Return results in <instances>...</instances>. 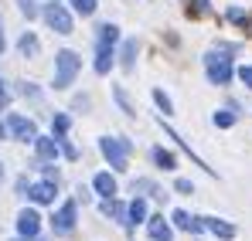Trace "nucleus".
<instances>
[{
    "instance_id": "nucleus-1",
    "label": "nucleus",
    "mask_w": 252,
    "mask_h": 241,
    "mask_svg": "<svg viewBox=\"0 0 252 241\" xmlns=\"http://www.w3.org/2000/svg\"><path fill=\"white\" fill-rule=\"evenodd\" d=\"M205 72H208L211 85H228L235 75V65H232V48L225 44L221 51H208L205 54Z\"/></svg>"
},
{
    "instance_id": "nucleus-2",
    "label": "nucleus",
    "mask_w": 252,
    "mask_h": 241,
    "mask_svg": "<svg viewBox=\"0 0 252 241\" xmlns=\"http://www.w3.org/2000/svg\"><path fill=\"white\" fill-rule=\"evenodd\" d=\"M129 150H133V143H129L126 136H102V139H99V153L106 157V163H109L116 173H126V166H129Z\"/></svg>"
},
{
    "instance_id": "nucleus-3",
    "label": "nucleus",
    "mask_w": 252,
    "mask_h": 241,
    "mask_svg": "<svg viewBox=\"0 0 252 241\" xmlns=\"http://www.w3.org/2000/svg\"><path fill=\"white\" fill-rule=\"evenodd\" d=\"M82 72V58L75 54V51H58L55 54V79H51V85H55V92H65L72 81H75V75Z\"/></svg>"
},
{
    "instance_id": "nucleus-4",
    "label": "nucleus",
    "mask_w": 252,
    "mask_h": 241,
    "mask_svg": "<svg viewBox=\"0 0 252 241\" xmlns=\"http://www.w3.org/2000/svg\"><path fill=\"white\" fill-rule=\"evenodd\" d=\"M41 17H44V24H48L55 34H72V31H75V17H72V10H68L65 3H58V0L44 3Z\"/></svg>"
},
{
    "instance_id": "nucleus-5",
    "label": "nucleus",
    "mask_w": 252,
    "mask_h": 241,
    "mask_svg": "<svg viewBox=\"0 0 252 241\" xmlns=\"http://www.w3.org/2000/svg\"><path fill=\"white\" fill-rule=\"evenodd\" d=\"M75 221H79V204L65 201L55 214H51V231H55L58 238H68V235L75 231Z\"/></svg>"
},
{
    "instance_id": "nucleus-6",
    "label": "nucleus",
    "mask_w": 252,
    "mask_h": 241,
    "mask_svg": "<svg viewBox=\"0 0 252 241\" xmlns=\"http://www.w3.org/2000/svg\"><path fill=\"white\" fill-rule=\"evenodd\" d=\"M7 129H10V136L14 139H21V143H34L38 139V126L34 119H28V116H21V112H7Z\"/></svg>"
},
{
    "instance_id": "nucleus-7",
    "label": "nucleus",
    "mask_w": 252,
    "mask_h": 241,
    "mask_svg": "<svg viewBox=\"0 0 252 241\" xmlns=\"http://www.w3.org/2000/svg\"><path fill=\"white\" fill-rule=\"evenodd\" d=\"M17 231H21V238H38V231H41V214L34 211V207H24L21 214H17Z\"/></svg>"
},
{
    "instance_id": "nucleus-8",
    "label": "nucleus",
    "mask_w": 252,
    "mask_h": 241,
    "mask_svg": "<svg viewBox=\"0 0 252 241\" xmlns=\"http://www.w3.org/2000/svg\"><path fill=\"white\" fill-rule=\"evenodd\" d=\"M147 235L150 241H174V228L164 214H154V217H147Z\"/></svg>"
},
{
    "instance_id": "nucleus-9",
    "label": "nucleus",
    "mask_w": 252,
    "mask_h": 241,
    "mask_svg": "<svg viewBox=\"0 0 252 241\" xmlns=\"http://www.w3.org/2000/svg\"><path fill=\"white\" fill-rule=\"evenodd\" d=\"M170 224H174V228H181V231H191V235L208 231V228H205V217H191L188 211H174V214H170Z\"/></svg>"
},
{
    "instance_id": "nucleus-10",
    "label": "nucleus",
    "mask_w": 252,
    "mask_h": 241,
    "mask_svg": "<svg viewBox=\"0 0 252 241\" xmlns=\"http://www.w3.org/2000/svg\"><path fill=\"white\" fill-rule=\"evenodd\" d=\"M34 153H38V160L55 163L58 157H62V146H58L55 136H38V139H34Z\"/></svg>"
},
{
    "instance_id": "nucleus-11",
    "label": "nucleus",
    "mask_w": 252,
    "mask_h": 241,
    "mask_svg": "<svg viewBox=\"0 0 252 241\" xmlns=\"http://www.w3.org/2000/svg\"><path fill=\"white\" fill-rule=\"evenodd\" d=\"M55 194H58V184H55V180H38V184H31V190H28V197L34 204H55Z\"/></svg>"
},
{
    "instance_id": "nucleus-12",
    "label": "nucleus",
    "mask_w": 252,
    "mask_h": 241,
    "mask_svg": "<svg viewBox=\"0 0 252 241\" xmlns=\"http://www.w3.org/2000/svg\"><path fill=\"white\" fill-rule=\"evenodd\" d=\"M92 190L106 201V197H116V190H120V187H116V177H113L109 170H102V173H95V177H92Z\"/></svg>"
},
{
    "instance_id": "nucleus-13",
    "label": "nucleus",
    "mask_w": 252,
    "mask_h": 241,
    "mask_svg": "<svg viewBox=\"0 0 252 241\" xmlns=\"http://www.w3.org/2000/svg\"><path fill=\"white\" fill-rule=\"evenodd\" d=\"M136 224H147V201L143 197H133L126 204V228H136Z\"/></svg>"
},
{
    "instance_id": "nucleus-14",
    "label": "nucleus",
    "mask_w": 252,
    "mask_h": 241,
    "mask_svg": "<svg viewBox=\"0 0 252 241\" xmlns=\"http://www.w3.org/2000/svg\"><path fill=\"white\" fill-rule=\"evenodd\" d=\"M136 54H140V41L136 38H126L123 41V48H120V65H123V72H133L136 68Z\"/></svg>"
},
{
    "instance_id": "nucleus-15",
    "label": "nucleus",
    "mask_w": 252,
    "mask_h": 241,
    "mask_svg": "<svg viewBox=\"0 0 252 241\" xmlns=\"http://www.w3.org/2000/svg\"><path fill=\"white\" fill-rule=\"evenodd\" d=\"M116 44H120V27L116 24L106 21V24L95 27V48H116Z\"/></svg>"
},
{
    "instance_id": "nucleus-16",
    "label": "nucleus",
    "mask_w": 252,
    "mask_h": 241,
    "mask_svg": "<svg viewBox=\"0 0 252 241\" xmlns=\"http://www.w3.org/2000/svg\"><path fill=\"white\" fill-rule=\"evenodd\" d=\"M17 51H21V58H38L41 54V41L34 31H24L21 38H17Z\"/></svg>"
},
{
    "instance_id": "nucleus-17",
    "label": "nucleus",
    "mask_w": 252,
    "mask_h": 241,
    "mask_svg": "<svg viewBox=\"0 0 252 241\" xmlns=\"http://www.w3.org/2000/svg\"><path fill=\"white\" fill-rule=\"evenodd\" d=\"M113 65H116V51L113 48H95V75H109L113 72Z\"/></svg>"
},
{
    "instance_id": "nucleus-18",
    "label": "nucleus",
    "mask_w": 252,
    "mask_h": 241,
    "mask_svg": "<svg viewBox=\"0 0 252 241\" xmlns=\"http://www.w3.org/2000/svg\"><path fill=\"white\" fill-rule=\"evenodd\" d=\"M205 228H208L215 238H221V241L235 238V224H228V221H221V217H205Z\"/></svg>"
},
{
    "instance_id": "nucleus-19",
    "label": "nucleus",
    "mask_w": 252,
    "mask_h": 241,
    "mask_svg": "<svg viewBox=\"0 0 252 241\" xmlns=\"http://www.w3.org/2000/svg\"><path fill=\"white\" fill-rule=\"evenodd\" d=\"M150 160L157 163L160 170H177V157H174L170 150H164V146H154V150H150Z\"/></svg>"
},
{
    "instance_id": "nucleus-20",
    "label": "nucleus",
    "mask_w": 252,
    "mask_h": 241,
    "mask_svg": "<svg viewBox=\"0 0 252 241\" xmlns=\"http://www.w3.org/2000/svg\"><path fill=\"white\" fill-rule=\"evenodd\" d=\"M133 194H140V197H143V194H150V197H157V201H164V197H167V194H164V190H160L154 180H147V177L133 180Z\"/></svg>"
},
{
    "instance_id": "nucleus-21",
    "label": "nucleus",
    "mask_w": 252,
    "mask_h": 241,
    "mask_svg": "<svg viewBox=\"0 0 252 241\" xmlns=\"http://www.w3.org/2000/svg\"><path fill=\"white\" fill-rule=\"evenodd\" d=\"M99 211H102L106 217H116V221H123V224H126V204H120L116 197H106V201L99 204Z\"/></svg>"
},
{
    "instance_id": "nucleus-22",
    "label": "nucleus",
    "mask_w": 252,
    "mask_h": 241,
    "mask_svg": "<svg viewBox=\"0 0 252 241\" xmlns=\"http://www.w3.org/2000/svg\"><path fill=\"white\" fill-rule=\"evenodd\" d=\"M225 17H228L239 31H249V27H252V14H249V10H242V7H228V14H225Z\"/></svg>"
},
{
    "instance_id": "nucleus-23",
    "label": "nucleus",
    "mask_w": 252,
    "mask_h": 241,
    "mask_svg": "<svg viewBox=\"0 0 252 241\" xmlns=\"http://www.w3.org/2000/svg\"><path fill=\"white\" fill-rule=\"evenodd\" d=\"M68 129H72V119H68V112H55V116H51V136H55V139L68 136Z\"/></svg>"
},
{
    "instance_id": "nucleus-24",
    "label": "nucleus",
    "mask_w": 252,
    "mask_h": 241,
    "mask_svg": "<svg viewBox=\"0 0 252 241\" xmlns=\"http://www.w3.org/2000/svg\"><path fill=\"white\" fill-rule=\"evenodd\" d=\"M235 119H239V116H235V109H232V106H228V109H218V112L211 116V122H215L218 129H232Z\"/></svg>"
},
{
    "instance_id": "nucleus-25",
    "label": "nucleus",
    "mask_w": 252,
    "mask_h": 241,
    "mask_svg": "<svg viewBox=\"0 0 252 241\" xmlns=\"http://www.w3.org/2000/svg\"><path fill=\"white\" fill-rule=\"evenodd\" d=\"M113 99H116V106L123 109V116H136V109H133V102H129L123 85H113Z\"/></svg>"
},
{
    "instance_id": "nucleus-26",
    "label": "nucleus",
    "mask_w": 252,
    "mask_h": 241,
    "mask_svg": "<svg viewBox=\"0 0 252 241\" xmlns=\"http://www.w3.org/2000/svg\"><path fill=\"white\" fill-rule=\"evenodd\" d=\"M68 3H72V14L79 17H92L99 10V0H68Z\"/></svg>"
},
{
    "instance_id": "nucleus-27",
    "label": "nucleus",
    "mask_w": 252,
    "mask_h": 241,
    "mask_svg": "<svg viewBox=\"0 0 252 241\" xmlns=\"http://www.w3.org/2000/svg\"><path fill=\"white\" fill-rule=\"evenodd\" d=\"M154 102H157V109H160L164 116H174V102L167 99V92H164V88H154Z\"/></svg>"
},
{
    "instance_id": "nucleus-28",
    "label": "nucleus",
    "mask_w": 252,
    "mask_h": 241,
    "mask_svg": "<svg viewBox=\"0 0 252 241\" xmlns=\"http://www.w3.org/2000/svg\"><path fill=\"white\" fill-rule=\"evenodd\" d=\"M21 95L31 99V102H41V88H38L34 81H21Z\"/></svg>"
},
{
    "instance_id": "nucleus-29",
    "label": "nucleus",
    "mask_w": 252,
    "mask_h": 241,
    "mask_svg": "<svg viewBox=\"0 0 252 241\" xmlns=\"http://www.w3.org/2000/svg\"><path fill=\"white\" fill-rule=\"evenodd\" d=\"M58 146H62V157L65 160H79V150H75V143H68V136H62Z\"/></svg>"
},
{
    "instance_id": "nucleus-30",
    "label": "nucleus",
    "mask_w": 252,
    "mask_h": 241,
    "mask_svg": "<svg viewBox=\"0 0 252 241\" xmlns=\"http://www.w3.org/2000/svg\"><path fill=\"white\" fill-rule=\"evenodd\" d=\"M17 7H21V14H24V17H28V21H34V17H38V14H41V10H38V3H34V0H17Z\"/></svg>"
},
{
    "instance_id": "nucleus-31",
    "label": "nucleus",
    "mask_w": 252,
    "mask_h": 241,
    "mask_svg": "<svg viewBox=\"0 0 252 241\" xmlns=\"http://www.w3.org/2000/svg\"><path fill=\"white\" fill-rule=\"evenodd\" d=\"M235 75H239V81H242L246 88H252V65H242V68H239Z\"/></svg>"
},
{
    "instance_id": "nucleus-32",
    "label": "nucleus",
    "mask_w": 252,
    "mask_h": 241,
    "mask_svg": "<svg viewBox=\"0 0 252 241\" xmlns=\"http://www.w3.org/2000/svg\"><path fill=\"white\" fill-rule=\"evenodd\" d=\"M174 190H177V194H194V184H191V180H184V177H181V180H177V184H174Z\"/></svg>"
},
{
    "instance_id": "nucleus-33",
    "label": "nucleus",
    "mask_w": 252,
    "mask_h": 241,
    "mask_svg": "<svg viewBox=\"0 0 252 241\" xmlns=\"http://www.w3.org/2000/svg\"><path fill=\"white\" fill-rule=\"evenodd\" d=\"M10 106V92H7V85H3V79H0V112Z\"/></svg>"
},
{
    "instance_id": "nucleus-34",
    "label": "nucleus",
    "mask_w": 252,
    "mask_h": 241,
    "mask_svg": "<svg viewBox=\"0 0 252 241\" xmlns=\"http://www.w3.org/2000/svg\"><path fill=\"white\" fill-rule=\"evenodd\" d=\"M89 106H92V99H89V95H79V99L72 102V109H89Z\"/></svg>"
},
{
    "instance_id": "nucleus-35",
    "label": "nucleus",
    "mask_w": 252,
    "mask_h": 241,
    "mask_svg": "<svg viewBox=\"0 0 252 241\" xmlns=\"http://www.w3.org/2000/svg\"><path fill=\"white\" fill-rule=\"evenodd\" d=\"M3 48H7V38H3V17H0V54H3Z\"/></svg>"
},
{
    "instance_id": "nucleus-36",
    "label": "nucleus",
    "mask_w": 252,
    "mask_h": 241,
    "mask_svg": "<svg viewBox=\"0 0 252 241\" xmlns=\"http://www.w3.org/2000/svg\"><path fill=\"white\" fill-rule=\"evenodd\" d=\"M10 136V129H7V122H0V139H7Z\"/></svg>"
},
{
    "instance_id": "nucleus-37",
    "label": "nucleus",
    "mask_w": 252,
    "mask_h": 241,
    "mask_svg": "<svg viewBox=\"0 0 252 241\" xmlns=\"http://www.w3.org/2000/svg\"><path fill=\"white\" fill-rule=\"evenodd\" d=\"M0 184H3V163H0Z\"/></svg>"
},
{
    "instance_id": "nucleus-38",
    "label": "nucleus",
    "mask_w": 252,
    "mask_h": 241,
    "mask_svg": "<svg viewBox=\"0 0 252 241\" xmlns=\"http://www.w3.org/2000/svg\"><path fill=\"white\" fill-rule=\"evenodd\" d=\"M14 241H31V238H14Z\"/></svg>"
},
{
    "instance_id": "nucleus-39",
    "label": "nucleus",
    "mask_w": 252,
    "mask_h": 241,
    "mask_svg": "<svg viewBox=\"0 0 252 241\" xmlns=\"http://www.w3.org/2000/svg\"><path fill=\"white\" fill-rule=\"evenodd\" d=\"M34 241H48V238H34Z\"/></svg>"
}]
</instances>
